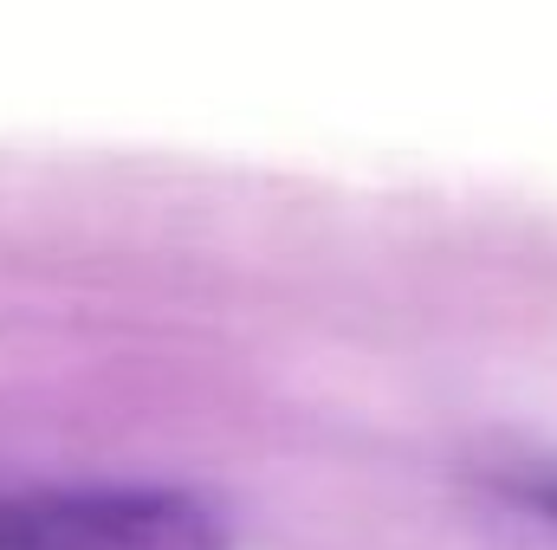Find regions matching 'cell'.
Masks as SVG:
<instances>
[{
    "label": "cell",
    "instance_id": "6da1fadb",
    "mask_svg": "<svg viewBox=\"0 0 557 550\" xmlns=\"http://www.w3.org/2000/svg\"><path fill=\"white\" fill-rule=\"evenodd\" d=\"M0 550H234V538L175 486H13Z\"/></svg>",
    "mask_w": 557,
    "mask_h": 550
},
{
    "label": "cell",
    "instance_id": "7a4b0ae2",
    "mask_svg": "<svg viewBox=\"0 0 557 550\" xmlns=\"http://www.w3.org/2000/svg\"><path fill=\"white\" fill-rule=\"evenodd\" d=\"M525 492H532V505H545V512H557V479H532Z\"/></svg>",
    "mask_w": 557,
    "mask_h": 550
}]
</instances>
